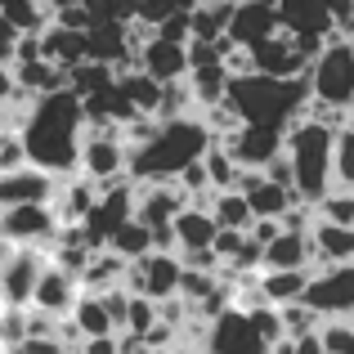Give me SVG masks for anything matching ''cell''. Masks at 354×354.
<instances>
[{
  "mask_svg": "<svg viewBox=\"0 0 354 354\" xmlns=\"http://www.w3.org/2000/svg\"><path fill=\"white\" fill-rule=\"evenodd\" d=\"M81 135H86V108H81V95H72L68 86L32 99V113H23V121H18L27 166L54 175V180L77 175Z\"/></svg>",
  "mask_w": 354,
  "mask_h": 354,
  "instance_id": "1",
  "label": "cell"
},
{
  "mask_svg": "<svg viewBox=\"0 0 354 354\" xmlns=\"http://www.w3.org/2000/svg\"><path fill=\"white\" fill-rule=\"evenodd\" d=\"M216 144V135L207 130L202 113H180V117H157L153 139L130 148L126 157V180L148 184V180H175L189 162H198L207 148Z\"/></svg>",
  "mask_w": 354,
  "mask_h": 354,
  "instance_id": "2",
  "label": "cell"
},
{
  "mask_svg": "<svg viewBox=\"0 0 354 354\" xmlns=\"http://www.w3.org/2000/svg\"><path fill=\"white\" fill-rule=\"evenodd\" d=\"M332 139H337V130L319 126L305 113L283 130V153L292 162V189L310 207L332 189Z\"/></svg>",
  "mask_w": 354,
  "mask_h": 354,
  "instance_id": "3",
  "label": "cell"
},
{
  "mask_svg": "<svg viewBox=\"0 0 354 354\" xmlns=\"http://www.w3.org/2000/svg\"><path fill=\"white\" fill-rule=\"evenodd\" d=\"M305 86H310V99L332 108H354V41L346 36H328L319 54L305 63Z\"/></svg>",
  "mask_w": 354,
  "mask_h": 354,
  "instance_id": "4",
  "label": "cell"
},
{
  "mask_svg": "<svg viewBox=\"0 0 354 354\" xmlns=\"http://www.w3.org/2000/svg\"><path fill=\"white\" fill-rule=\"evenodd\" d=\"M305 305L319 319H354V260L314 269L310 287H305Z\"/></svg>",
  "mask_w": 354,
  "mask_h": 354,
  "instance_id": "5",
  "label": "cell"
},
{
  "mask_svg": "<svg viewBox=\"0 0 354 354\" xmlns=\"http://www.w3.org/2000/svg\"><path fill=\"white\" fill-rule=\"evenodd\" d=\"M126 139L121 135H104V130H86L81 135V157H77V175H86L90 184L108 189V184L126 180Z\"/></svg>",
  "mask_w": 354,
  "mask_h": 354,
  "instance_id": "6",
  "label": "cell"
},
{
  "mask_svg": "<svg viewBox=\"0 0 354 354\" xmlns=\"http://www.w3.org/2000/svg\"><path fill=\"white\" fill-rule=\"evenodd\" d=\"M180 256L175 251H148V256L130 260L126 265V278H121V287L135 296H148V301H166V296L180 292Z\"/></svg>",
  "mask_w": 354,
  "mask_h": 354,
  "instance_id": "7",
  "label": "cell"
},
{
  "mask_svg": "<svg viewBox=\"0 0 354 354\" xmlns=\"http://www.w3.org/2000/svg\"><path fill=\"white\" fill-rule=\"evenodd\" d=\"M59 234V216L50 202H27V207H5L0 211V238L14 247H45Z\"/></svg>",
  "mask_w": 354,
  "mask_h": 354,
  "instance_id": "8",
  "label": "cell"
},
{
  "mask_svg": "<svg viewBox=\"0 0 354 354\" xmlns=\"http://www.w3.org/2000/svg\"><path fill=\"white\" fill-rule=\"evenodd\" d=\"M207 354H269V341L256 332L251 314L220 310L207 323Z\"/></svg>",
  "mask_w": 354,
  "mask_h": 354,
  "instance_id": "9",
  "label": "cell"
},
{
  "mask_svg": "<svg viewBox=\"0 0 354 354\" xmlns=\"http://www.w3.org/2000/svg\"><path fill=\"white\" fill-rule=\"evenodd\" d=\"M283 32V23H278V5L274 0H238L234 14H229V41L242 45V50H256V45H265L269 36Z\"/></svg>",
  "mask_w": 354,
  "mask_h": 354,
  "instance_id": "10",
  "label": "cell"
},
{
  "mask_svg": "<svg viewBox=\"0 0 354 354\" xmlns=\"http://www.w3.org/2000/svg\"><path fill=\"white\" fill-rule=\"evenodd\" d=\"M41 269H45L41 251H36V247H18L14 256L0 265V305H5V310H27Z\"/></svg>",
  "mask_w": 354,
  "mask_h": 354,
  "instance_id": "11",
  "label": "cell"
},
{
  "mask_svg": "<svg viewBox=\"0 0 354 354\" xmlns=\"http://www.w3.org/2000/svg\"><path fill=\"white\" fill-rule=\"evenodd\" d=\"M189 41H166V36L148 32L144 41H139L135 50V68L148 72L153 81H180L189 77V50H184Z\"/></svg>",
  "mask_w": 354,
  "mask_h": 354,
  "instance_id": "12",
  "label": "cell"
},
{
  "mask_svg": "<svg viewBox=\"0 0 354 354\" xmlns=\"http://www.w3.org/2000/svg\"><path fill=\"white\" fill-rule=\"evenodd\" d=\"M77 296H81L77 274H68V269H59V265L45 260V269L36 274L32 305H27V310H41V314H50V319H68L72 305H77Z\"/></svg>",
  "mask_w": 354,
  "mask_h": 354,
  "instance_id": "13",
  "label": "cell"
},
{
  "mask_svg": "<svg viewBox=\"0 0 354 354\" xmlns=\"http://www.w3.org/2000/svg\"><path fill=\"white\" fill-rule=\"evenodd\" d=\"M220 144L229 148V157H234L238 166H247V171H260L269 157L283 153V130H274V126H238L234 135L220 139Z\"/></svg>",
  "mask_w": 354,
  "mask_h": 354,
  "instance_id": "14",
  "label": "cell"
},
{
  "mask_svg": "<svg viewBox=\"0 0 354 354\" xmlns=\"http://www.w3.org/2000/svg\"><path fill=\"white\" fill-rule=\"evenodd\" d=\"M59 180L36 166H18V171H5L0 175V211L5 207H27V202H50Z\"/></svg>",
  "mask_w": 354,
  "mask_h": 354,
  "instance_id": "15",
  "label": "cell"
},
{
  "mask_svg": "<svg viewBox=\"0 0 354 354\" xmlns=\"http://www.w3.org/2000/svg\"><path fill=\"white\" fill-rule=\"evenodd\" d=\"M251 59H256V72H260V77H305L310 54H305L292 36L278 32V36H269L265 45H256V50H251Z\"/></svg>",
  "mask_w": 354,
  "mask_h": 354,
  "instance_id": "16",
  "label": "cell"
},
{
  "mask_svg": "<svg viewBox=\"0 0 354 354\" xmlns=\"http://www.w3.org/2000/svg\"><path fill=\"white\" fill-rule=\"evenodd\" d=\"M260 269H314L310 234L278 229V238H269L265 247H260Z\"/></svg>",
  "mask_w": 354,
  "mask_h": 354,
  "instance_id": "17",
  "label": "cell"
},
{
  "mask_svg": "<svg viewBox=\"0 0 354 354\" xmlns=\"http://www.w3.org/2000/svg\"><path fill=\"white\" fill-rule=\"evenodd\" d=\"M36 41H41V59H50L54 68H63V72L86 63V32H72V27H63V23L50 18V27L36 32Z\"/></svg>",
  "mask_w": 354,
  "mask_h": 354,
  "instance_id": "18",
  "label": "cell"
},
{
  "mask_svg": "<svg viewBox=\"0 0 354 354\" xmlns=\"http://www.w3.org/2000/svg\"><path fill=\"white\" fill-rule=\"evenodd\" d=\"M310 247H314V269H319V265H350V260H354V229L314 220Z\"/></svg>",
  "mask_w": 354,
  "mask_h": 354,
  "instance_id": "19",
  "label": "cell"
},
{
  "mask_svg": "<svg viewBox=\"0 0 354 354\" xmlns=\"http://www.w3.org/2000/svg\"><path fill=\"white\" fill-rule=\"evenodd\" d=\"M216 220H211V211L207 207H184L180 216L171 220V234H175V251H202V247H211V238H216Z\"/></svg>",
  "mask_w": 354,
  "mask_h": 354,
  "instance_id": "20",
  "label": "cell"
},
{
  "mask_svg": "<svg viewBox=\"0 0 354 354\" xmlns=\"http://www.w3.org/2000/svg\"><path fill=\"white\" fill-rule=\"evenodd\" d=\"M314 269H260V292L269 305H292L305 301V287H310Z\"/></svg>",
  "mask_w": 354,
  "mask_h": 354,
  "instance_id": "21",
  "label": "cell"
},
{
  "mask_svg": "<svg viewBox=\"0 0 354 354\" xmlns=\"http://www.w3.org/2000/svg\"><path fill=\"white\" fill-rule=\"evenodd\" d=\"M68 319H72V328H77V337H81V341H90V337H117L113 319H108L104 296H95V292H81Z\"/></svg>",
  "mask_w": 354,
  "mask_h": 354,
  "instance_id": "22",
  "label": "cell"
},
{
  "mask_svg": "<svg viewBox=\"0 0 354 354\" xmlns=\"http://www.w3.org/2000/svg\"><path fill=\"white\" fill-rule=\"evenodd\" d=\"M184 81H189L193 108H216L220 99L229 95V72H225V63H207V68H193Z\"/></svg>",
  "mask_w": 354,
  "mask_h": 354,
  "instance_id": "23",
  "label": "cell"
},
{
  "mask_svg": "<svg viewBox=\"0 0 354 354\" xmlns=\"http://www.w3.org/2000/svg\"><path fill=\"white\" fill-rule=\"evenodd\" d=\"M207 211H211V220H216L220 229H242L247 234L251 229V207H247V198H242L238 189H225V193H211V202H207Z\"/></svg>",
  "mask_w": 354,
  "mask_h": 354,
  "instance_id": "24",
  "label": "cell"
},
{
  "mask_svg": "<svg viewBox=\"0 0 354 354\" xmlns=\"http://www.w3.org/2000/svg\"><path fill=\"white\" fill-rule=\"evenodd\" d=\"M108 251H117L121 260H139V256H148V251H153V229H148L144 220L130 216L126 225H121L117 234L108 238Z\"/></svg>",
  "mask_w": 354,
  "mask_h": 354,
  "instance_id": "25",
  "label": "cell"
},
{
  "mask_svg": "<svg viewBox=\"0 0 354 354\" xmlns=\"http://www.w3.org/2000/svg\"><path fill=\"white\" fill-rule=\"evenodd\" d=\"M202 171H207V184H211V189L225 193V189H234V184H238V171H242V166L229 157V148L216 139V144L202 153Z\"/></svg>",
  "mask_w": 354,
  "mask_h": 354,
  "instance_id": "26",
  "label": "cell"
},
{
  "mask_svg": "<svg viewBox=\"0 0 354 354\" xmlns=\"http://www.w3.org/2000/svg\"><path fill=\"white\" fill-rule=\"evenodd\" d=\"M332 189H354V130H337L332 139Z\"/></svg>",
  "mask_w": 354,
  "mask_h": 354,
  "instance_id": "27",
  "label": "cell"
},
{
  "mask_svg": "<svg viewBox=\"0 0 354 354\" xmlns=\"http://www.w3.org/2000/svg\"><path fill=\"white\" fill-rule=\"evenodd\" d=\"M314 216L328 220V225L354 229V193H350V189H328L319 202H314Z\"/></svg>",
  "mask_w": 354,
  "mask_h": 354,
  "instance_id": "28",
  "label": "cell"
},
{
  "mask_svg": "<svg viewBox=\"0 0 354 354\" xmlns=\"http://www.w3.org/2000/svg\"><path fill=\"white\" fill-rule=\"evenodd\" d=\"M319 346L323 354H354V319H323Z\"/></svg>",
  "mask_w": 354,
  "mask_h": 354,
  "instance_id": "29",
  "label": "cell"
},
{
  "mask_svg": "<svg viewBox=\"0 0 354 354\" xmlns=\"http://www.w3.org/2000/svg\"><path fill=\"white\" fill-rule=\"evenodd\" d=\"M153 323H157V301H148V296H135V292H130L126 319H121V332H135V337H144Z\"/></svg>",
  "mask_w": 354,
  "mask_h": 354,
  "instance_id": "30",
  "label": "cell"
},
{
  "mask_svg": "<svg viewBox=\"0 0 354 354\" xmlns=\"http://www.w3.org/2000/svg\"><path fill=\"white\" fill-rule=\"evenodd\" d=\"M14 104H27V95L18 90L14 68H9V63H0V108H14Z\"/></svg>",
  "mask_w": 354,
  "mask_h": 354,
  "instance_id": "31",
  "label": "cell"
},
{
  "mask_svg": "<svg viewBox=\"0 0 354 354\" xmlns=\"http://www.w3.org/2000/svg\"><path fill=\"white\" fill-rule=\"evenodd\" d=\"M292 354H323L319 332H305V337H292Z\"/></svg>",
  "mask_w": 354,
  "mask_h": 354,
  "instance_id": "32",
  "label": "cell"
},
{
  "mask_svg": "<svg viewBox=\"0 0 354 354\" xmlns=\"http://www.w3.org/2000/svg\"><path fill=\"white\" fill-rule=\"evenodd\" d=\"M81 354H117V337H90Z\"/></svg>",
  "mask_w": 354,
  "mask_h": 354,
  "instance_id": "33",
  "label": "cell"
},
{
  "mask_svg": "<svg viewBox=\"0 0 354 354\" xmlns=\"http://www.w3.org/2000/svg\"><path fill=\"white\" fill-rule=\"evenodd\" d=\"M135 5H139V0H135Z\"/></svg>",
  "mask_w": 354,
  "mask_h": 354,
  "instance_id": "34",
  "label": "cell"
},
{
  "mask_svg": "<svg viewBox=\"0 0 354 354\" xmlns=\"http://www.w3.org/2000/svg\"><path fill=\"white\" fill-rule=\"evenodd\" d=\"M350 193H354V189H350Z\"/></svg>",
  "mask_w": 354,
  "mask_h": 354,
  "instance_id": "35",
  "label": "cell"
}]
</instances>
